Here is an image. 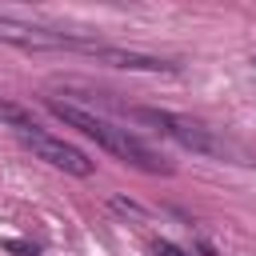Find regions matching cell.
Listing matches in <instances>:
<instances>
[{"mask_svg":"<svg viewBox=\"0 0 256 256\" xmlns=\"http://www.w3.org/2000/svg\"><path fill=\"white\" fill-rule=\"evenodd\" d=\"M0 124H8V128H16V132L36 128V124H32V112L20 108V104H12V100H0Z\"/></svg>","mask_w":256,"mask_h":256,"instance_id":"5b68a950","label":"cell"},{"mask_svg":"<svg viewBox=\"0 0 256 256\" xmlns=\"http://www.w3.org/2000/svg\"><path fill=\"white\" fill-rule=\"evenodd\" d=\"M48 112L52 116H60L64 124H72V128H80L84 136H92L96 144H104L108 152H116L120 160H128V164H136V168H144V172H172L148 144H140L128 128H112V124H104L100 116H92V112H84V108H76V104H60V100H48Z\"/></svg>","mask_w":256,"mask_h":256,"instance_id":"6da1fadb","label":"cell"},{"mask_svg":"<svg viewBox=\"0 0 256 256\" xmlns=\"http://www.w3.org/2000/svg\"><path fill=\"white\" fill-rule=\"evenodd\" d=\"M136 116H144V120H152L160 132H168V136H176L184 148H196V152H212L216 144H212V136L200 128V124H192V120H184V116H172V112H136Z\"/></svg>","mask_w":256,"mask_h":256,"instance_id":"3957f363","label":"cell"},{"mask_svg":"<svg viewBox=\"0 0 256 256\" xmlns=\"http://www.w3.org/2000/svg\"><path fill=\"white\" fill-rule=\"evenodd\" d=\"M20 140H24L40 160H48L52 168H64V172H72V176H92V160H88L80 148L56 140V136H44V132H36V128L20 132Z\"/></svg>","mask_w":256,"mask_h":256,"instance_id":"7a4b0ae2","label":"cell"},{"mask_svg":"<svg viewBox=\"0 0 256 256\" xmlns=\"http://www.w3.org/2000/svg\"><path fill=\"white\" fill-rule=\"evenodd\" d=\"M152 252H156V256H184L172 240H156V244H152Z\"/></svg>","mask_w":256,"mask_h":256,"instance_id":"8992f818","label":"cell"},{"mask_svg":"<svg viewBox=\"0 0 256 256\" xmlns=\"http://www.w3.org/2000/svg\"><path fill=\"white\" fill-rule=\"evenodd\" d=\"M92 56H100V60H108V64H116V68H132V72H176V64H168V60H156V56H144V52L108 48V44H96Z\"/></svg>","mask_w":256,"mask_h":256,"instance_id":"277c9868","label":"cell"},{"mask_svg":"<svg viewBox=\"0 0 256 256\" xmlns=\"http://www.w3.org/2000/svg\"><path fill=\"white\" fill-rule=\"evenodd\" d=\"M4 248H8V252H20V256H32V248H28V244H16V240H4Z\"/></svg>","mask_w":256,"mask_h":256,"instance_id":"52a82bcc","label":"cell"}]
</instances>
